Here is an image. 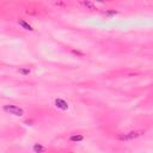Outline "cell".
Returning a JSON list of instances; mask_svg holds the SVG:
<instances>
[{
  "label": "cell",
  "instance_id": "8",
  "mask_svg": "<svg viewBox=\"0 0 153 153\" xmlns=\"http://www.w3.org/2000/svg\"><path fill=\"white\" fill-rule=\"evenodd\" d=\"M104 14H105L106 17H112V16L117 14V11H115V10H109V11H105Z\"/></svg>",
  "mask_w": 153,
  "mask_h": 153
},
{
  "label": "cell",
  "instance_id": "1",
  "mask_svg": "<svg viewBox=\"0 0 153 153\" xmlns=\"http://www.w3.org/2000/svg\"><path fill=\"white\" fill-rule=\"evenodd\" d=\"M4 111L7 112V114H11V115H14V116H23L24 115V110L18 106V105H14V104H6L2 106Z\"/></svg>",
  "mask_w": 153,
  "mask_h": 153
},
{
  "label": "cell",
  "instance_id": "3",
  "mask_svg": "<svg viewBox=\"0 0 153 153\" xmlns=\"http://www.w3.org/2000/svg\"><path fill=\"white\" fill-rule=\"evenodd\" d=\"M54 104L57 109H61V110H67L68 109V103L65 100V99H61V98H56L54 100Z\"/></svg>",
  "mask_w": 153,
  "mask_h": 153
},
{
  "label": "cell",
  "instance_id": "6",
  "mask_svg": "<svg viewBox=\"0 0 153 153\" xmlns=\"http://www.w3.org/2000/svg\"><path fill=\"white\" fill-rule=\"evenodd\" d=\"M80 5H81V6H84V7H86V8H88V10H94V8H96L94 4H93V2H91V1H81V2H80Z\"/></svg>",
  "mask_w": 153,
  "mask_h": 153
},
{
  "label": "cell",
  "instance_id": "4",
  "mask_svg": "<svg viewBox=\"0 0 153 153\" xmlns=\"http://www.w3.org/2000/svg\"><path fill=\"white\" fill-rule=\"evenodd\" d=\"M18 24L24 29V30H26V31H33V27H32V25L31 24H29L26 20H24L23 18H19L18 19Z\"/></svg>",
  "mask_w": 153,
  "mask_h": 153
},
{
  "label": "cell",
  "instance_id": "9",
  "mask_svg": "<svg viewBox=\"0 0 153 153\" xmlns=\"http://www.w3.org/2000/svg\"><path fill=\"white\" fill-rule=\"evenodd\" d=\"M19 73L22 75H29L30 74V69L29 68H19Z\"/></svg>",
  "mask_w": 153,
  "mask_h": 153
},
{
  "label": "cell",
  "instance_id": "5",
  "mask_svg": "<svg viewBox=\"0 0 153 153\" xmlns=\"http://www.w3.org/2000/svg\"><path fill=\"white\" fill-rule=\"evenodd\" d=\"M44 149H45V148H44L41 143H35L33 147H32V151H33L35 153H43Z\"/></svg>",
  "mask_w": 153,
  "mask_h": 153
},
{
  "label": "cell",
  "instance_id": "7",
  "mask_svg": "<svg viewBox=\"0 0 153 153\" xmlns=\"http://www.w3.org/2000/svg\"><path fill=\"white\" fill-rule=\"evenodd\" d=\"M82 140H84V136L82 135H72L69 137V141H72V142H80Z\"/></svg>",
  "mask_w": 153,
  "mask_h": 153
},
{
  "label": "cell",
  "instance_id": "2",
  "mask_svg": "<svg viewBox=\"0 0 153 153\" xmlns=\"http://www.w3.org/2000/svg\"><path fill=\"white\" fill-rule=\"evenodd\" d=\"M142 134H143L142 130H133V131H128V133L120 134V135H118V140H121V141H130V140H134V139L141 136Z\"/></svg>",
  "mask_w": 153,
  "mask_h": 153
}]
</instances>
